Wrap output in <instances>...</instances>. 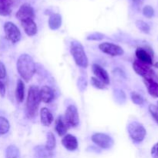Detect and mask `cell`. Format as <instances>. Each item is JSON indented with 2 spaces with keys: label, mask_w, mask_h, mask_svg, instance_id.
Instances as JSON below:
<instances>
[{
  "label": "cell",
  "mask_w": 158,
  "mask_h": 158,
  "mask_svg": "<svg viewBox=\"0 0 158 158\" xmlns=\"http://www.w3.org/2000/svg\"><path fill=\"white\" fill-rule=\"evenodd\" d=\"M68 127H69L68 123H66L65 119L61 116H60L56 120L55 130L59 136L63 137V136L66 135V132L68 131Z\"/></svg>",
  "instance_id": "16"
},
{
  "label": "cell",
  "mask_w": 158,
  "mask_h": 158,
  "mask_svg": "<svg viewBox=\"0 0 158 158\" xmlns=\"http://www.w3.org/2000/svg\"><path fill=\"white\" fill-rule=\"evenodd\" d=\"M135 54L138 61L145 63L147 65H149V66L154 64V62H153L154 52L151 50V48L146 49L144 48L138 47L136 49Z\"/></svg>",
  "instance_id": "10"
},
{
  "label": "cell",
  "mask_w": 158,
  "mask_h": 158,
  "mask_svg": "<svg viewBox=\"0 0 158 158\" xmlns=\"http://www.w3.org/2000/svg\"><path fill=\"white\" fill-rule=\"evenodd\" d=\"M91 84H92L94 87L97 88V89H103L106 87V85H105L103 82L100 81V80L96 78V77H92V78H91Z\"/></svg>",
  "instance_id": "28"
},
{
  "label": "cell",
  "mask_w": 158,
  "mask_h": 158,
  "mask_svg": "<svg viewBox=\"0 0 158 158\" xmlns=\"http://www.w3.org/2000/svg\"><path fill=\"white\" fill-rule=\"evenodd\" d=\"M86 81L83 77H80L78 79V87L81 91H83L86 88Z\"/></svg>",
  "instance_id": "31"
},
{
  "label": "cell",
  "mask_w": 158,
  "mask_h": 158,
  "mask_svg": "<svg viewBox=\"0 0 158 158\" xmlns=\"http://www.w3.org/2000/svg\"><path fill=\"white\" fill-rule=\"evenodd\" d=\"M25 97V85L22 80H18L15 88V98L19 103H22Z\"/></svg>",
  "instance_id": "21"
},
{
  "label": "cell",
  "mask_w": 158,
  "mask_h": 158,
  "mask_svg": "<svg viewBox=\"0 0 158 158\" xmlns=\"http://www.w3.org/2000/svg\"><path fill=\"white\" fill-rule=\"evenodd\" d=\"M62 144L68 151H73L78 148V141L75 136L72 134H66L62 139Z\"/></svg>",
  "instance_id": "13"
},
{
  "label": "cell",
  "mask_w": 158,
  "mask_h": 158,
  "mask_svg": "<svg viewBox=\"0 0 158 158\" xmlns=\"http://www.w3.org/2000/svg\"><path fill=\"white\" fill-rule=\"evenodd\" d=\"M136 26L140 29L141 32H144V33L148 34L151 31V27L147 23H145L143 20H137L136 21Z\"/></svg>",
  "instance_id": "25"
},
{
  "label": "cell",
  "mask_w": 158,
  "mask_h": 158,
  "mask_svg": "<svg viewBox=\"0 0 158 158\" xmlns=\"http://www.w3.org/2000/svg\"><path fill=\"white\" fill-rule=\"evenodd\" d=\"M6 38L12 43H16L21 39V32L19 28L11 22H7L4 25Z\"/></svg>",
  "instance_id": "6"
},
{
  "label": "cell",
  "mask_w": 158,
  "mask_h": 158,
  "mask_svg": "<svg viewBox=\"0 0 158 158\" xmlns=\"http://www.w3.org/2000/svg\"><path fill=\"white\" fill-rule=\"evenodd\" d=\"M104 38V35L100 32H94L87 36L88 40H95V41H100Z\"/></svg>",
  "instance_id": "30"
},
{
  "label": "cell",
  "mask_w": 158,
  "mask_h": 158,
  "mask_svg": "<svg viewBox=\"0 0 158 158\" xmlns=\"http://www.w3.org/2000/svg\"><path fill=\"white\" fill-rule=\"evenodd\" d=\"M133 69L138 75L142 77L143 80H152L158 82V77L151 66L135 60L133 63Z\"/></svg>",
  "instance_id": "5"
},
{
  "label": "cell",
  "mask_w": 158,
  "mask_h": 158,
  "mask_svg": "<svg viewBox=\"0 0 158 158\" xmlns=\"http://www.w3.org/2000/svg\"><path fill=\"white\" fill-rule=\"evenodd\" d=\"M92 71L94 75H95L96 78L103 82L105 85L110 84L109 75H108L107 72L102 66L97 64H93Z\"/></svg>",
  "instance_id": "12"
},
{
  "label": "cell",
  "mask_w": 158,
  "mask_h": 158,
  "mask_svg": "<svg viewBox=\"0 0 158 158\" xmlns=\"http://www.w3.org/2000/svg\"><path fill=\"white\" fill-rule=\"evenodd\" d=\"M17 71L24 81L29 82L35 73V64L28 54H22L16 63Z\"/></svg>",
  "instance_id": "1"
},
{
  "label": "cell",
  "mask_w": 158,
  "mask_h": 158,
  "mask_svg": "<svg viewBox=\"0 0 158 158\" xmlns=\"http://www.w3.org/2000/svg\"><path fill=\"white\" fill-rule=\"evenodd\" d=\"M40 120L43 126L49 127L53 121V116L49 110L46 107H43L40 110Z\"/></svg>",
  "instance_id": "17"
},
{
  "label": "cell",
  "mask_w": 158,
  "mask_h": 158,
  "mask_svg": "<svg viewBox=\"0 0 158 158\" xmlns=\"http://www.w3.org/2000/svg\"><path fill=\"white\" fill-rule=\"evenodd\" d=\"M21 25L25 32L29 36H33L37 33V26L34 19H26L21 21Z\"/></svg>",
  "instance_id": "15"
},
{
  "label": "cell",
  "mask_w": 158,
  "mask_h": 158,
  "mask_svg": "<svg viewBox=\"0 0 158 158\" xmlns=\"http://www.w3.org/2000/svg\"><path fill=\"white\" fill-rule=\"evenodd\" d=\"M70 52L76 64L82 68H86L89 64L83 45L78 41H72L70 44Z\"/></svg>",
  "instance_id": "3"
},
{
  "label": "cell",
  "mask_w": 158,
  "mask_h": 158,
  "mask_svg": "<svg viewBox=\"0 0 158 158\" xmlns=\"http://www.w3.org/2000/svg\"><path fill=\"white\" fill-rule=\"evenodd\" d=\"M151 156L152 158H158V143L153 146L151 149Z\"/></svg>",
  "instance_id": "33"
},
{
  "label": "cell",
  "mask_w": 158,
  "mask_h": 158,
  "mask_svg": "<svg viewBox=\"0 0 158 158\" xmlns=\"http://www.w3.org/2000/svg\"><path fill=\"white\" fill-rule=\"evenodd\" d=\"M143 1H144V0H132L133 3H134L136 6H138V7L143 4Z\"/></svg>",
  "instance_id": "35"
},
{
  "label": "cell",
  "mask_w": 158,
  "mask_h": 158,
  "mask_svg": "<svg viewBox=\"0 0 158 158\" xmlns=\"http://www.w3.org/2000/svg\"><path fill=\"white\" fill-rule=\"evenodd\" d=\"M143 14L144 15L145 17L147 18H152L154 15V10L153 9L152 6H146L143 7Z\"/></svg>",
  "instance_id": "29"
},
{
  "label": "cell",
  "mask_w": 158,
  "mask_h": 158,
  "mask_svg": "<svg viewBox=\"0 0 158 158\" xmlns=\"http://www.w3.org/2000/svg\"><path fill=\"white\" fill-rule=\"evenodd\" d=\"M149 111L151 113V116L153 118L156 120V122L158 123V101L157 105L151 104L149 106Z\"/></svg>",
  "instance_id": "27"
},
{
  "label": "cell",
  "mask_w": 158,
  "mask_h": 158,
  "mask_svg": "<svg viewBox=\"0 0 158 158\" xmlns=\"http://www.w3.org/2000/svg\"><path fill=\"white\" fill-rule=\"evenodd\" d=\"M130 137L134 143H141L146 137L147 131L144 127L138 122H132L127 126Z\"/></svg>",
  "instance_id": "4"
},
{
  "label": "cell",
  "mask_w": 158,
  "mask_h": 158,
  "mask_svg": "<svg viewBox=\"0 0 158 158\" xmlns=\"http://www.w3.org/2000/svg\"><path fill=\"white\" fill-rule=\"evenodd\" d=\"M16 18L19 20L20 22L26 19H34L35 18V12L34 9L29 4H23L20 6L19 10L16 12Z\"/></svg>",
  "instance_id": "11"
},
{
  "label": "cell",
  "mask_w": 158,
  "mask_h": 158,
  "mask_svg": "<svg viewBox=\"0 0 158 158\" xmlns=\"http://www.w3.org/2000/svg\"><path fill=\"white\" fill-rule=\"evenodd\" d=\"M10 128L9 122L4 117H0V135L7 134Z\"/></svg>",
  "instance_id": "24"
},
{
  "label": "cell",
  "mask_w": 158,
  "mask_h": 158,
  "mask_svg": "<svg viewBox=\"0 0 158 158\" xmlns=\"http://www.w3.org/2000/svg\"><path fill=\"white\" fill-rule=\"evenodd\" d=\"M40 100L45 103H49L54 100L55 94L53 89L48 86H43L40 89Z\"/></svg>",
  "instance_id": "14"
},
{
  "label": "cell",
  "mask_w": 158,
  "mask_h": 158,
  "mask_svg": "<svg viewBox=\"0 0 158 158\" xmlns=\"http://www.w3.org/2000/svg\"><path fill=\"white\" fill-rule=\"evenodd\" d=\"M131 99H132V101L137 105H141L143 103V98L142 96L136 92L131 93Z\"/></svg>",
  "instance_id": "26"
},
{
  "label": "cell",
  "mask_w": 158,
  "mask_h": 158,
  "mask_svg": "<svg viewBox=\"0 0 158 158\" xmlns=\"http://www.w3.org/2000/svg\"><path fill=\"white\" fill-rule=\"evenodd\" d=\"M6 155L7 158H19V150L15 145H10L6 148Z\"/></svg>",
  "instance_id": "23"
},
{
  "label": "cell",
  "mask_w": 158,
  "mask_h": 158,
  "mask_svg": "<svg viewBox=\"0 0 158 158\" xmlns=\"http://www.w3.org/2000/svg\"><path fill=\"white\" fill-rule=\"evenodd\" d=\"M64 119L69 126L73 127H76L78 126L79 123H80V117H79V113L77 106L74 105H69L66 108Z\"/></svg>",
  "instance_id": "8"
},
{
  "label": "cell",
  "mask_w": 158,
  "mask_h": 158,
  "mask_svg": "<svg viewBox=\"0 0 158 158\" xmlns=\"http://www.w3.org/2000/svg\"><path fill=\"white\" fill-rule=\"evenodd\" d=\"M56 145V141L55 136L52 132H49L46 135V143L45 145V148L50 152L52 150L55 149Z\"/></svg>",
  "instance_id": "22"
},
{
  "label": "cell",
  "mask_w": 158,
  "mask_h": 158,
  "mask_svg": "<svg viewBox=\"0 0 158 158\" xmlns=\"http://www.w3.org/2000/svg\"><path fill=\"white\" fill-rule=\"evenodd\" d=\"M49 28L52 30H56L62 25V16L59 13H53L49 16L48 22Z\"/></svg>",
  "instance_id": "19"
},
{
  "label": "cell",
  "mask_w": 158,
  "mask_h": 158,
  "mask_svg": "<svg viewBox=\"0 0 158 158\" xmlns=\"http://www.w3.org/2000/svg\"><path fill=\"white\" fill-rule=\"evenodd\" d=\"M99 49L107 55L111 56H122L124 53V51L118 45L110 43H103L99 45Z\"/></svg>",
  "instance_id": "9"
},
{
  "label": "cell",
  "mask_w": 158,
  "mask_h": 158,
  "mask_svg": "<svg viewBox=\"0 0 158 158\" xmlns=\"http://www.w3.org/2000/svg\"><path fill=\"white\" fill-rule=\"evenodd\" d=\"M154 66H155L156 68H158V62H157V63H156L155 64H154Z\"/></svg>",
  "instance_id": "36"
},
{
  "label": "cell",
  "mask_w": 158,
  "mask_h": 158,
  "mask_svg": "<svg viewBox=\"0 0 158 158\" xmlns=\"http://www.w3.org/2000/svg\"><path fill=\"white\" fill-rule=\"evenodd\" d=\"M40 101V89L38 86L32 85L29 87L26 100V113L28 118H34L37 115Z\"/></svg>",
  "instance_id": "2"
},
{
  "label": "cell",
  "mask_w": 158,
  "mask_h": 158,
  "mask_svg": "<svg viewBox=\"0 0 158 158\" xmlns=\"http://www.w3.org/2000/svg\"><path fill=\"white\" fill-rule=\"evenodd\" d=\"M12 0H0V15H9L12 12Z\"/></svg>",
  "instance_id": "20"
},
{
  "label": "cell",
  "mask_w": 158,
  "mask_h": 158,
  "mask_svg": "<svg viewBox=\"0 0 158 158\" xmlns=\"http://www.w3.org/2000/svg\"><path fill=\"white\" fill-rule=\"evenodd\" d=\"M6 95V86L3 82L0 80V97H4Z\"/></svg>",
  "instance_id": "34"
},
{
  "label": "cell",
  "mask_w": 158,
  "mask_h": 158,
  "mask_svg": "<svg viewBox=\"0 0 158 158\" xmlns=\"http://www.w3.org/2000/svg\"><path fill=\"white\" fill-rule=\"evenodd\" d=\"M143 82L150 95L158 98V82L152 80H143Z\"/></svg>",
  "instance_id": "18"
},
{
  "label": "cell",
  "mask_w": 158,
  "mask_h": 158,
  "mask_svg": "<svg viewBox=\"0 0 158 158\" xmlns=\"http://www.w3.org/2000/svg\"><path fill=\"white\" fill-rule=\"evenodd\" d=\"M6 77V66L3 64V63H2L0 61V80L2 79H4Z\"/></svg>",
  "instance_id": "32"
},
{
  "label": "cell",
  "mask_w": 158,
  "mask_h": 158,
  "mask_svg": "<svg viewBox=\"0 0 158 158\" xmlns=\"http://www.w3.org/2000/svg\"><path fill=\"white\" fill-rule=\"evenodd\" d=\"M91 140L94 143L103 149H109L114 145V140L109 135L103 133H97L92 135Z\"/></svg>",
  "instance_id": "7"
}]
</instances>
